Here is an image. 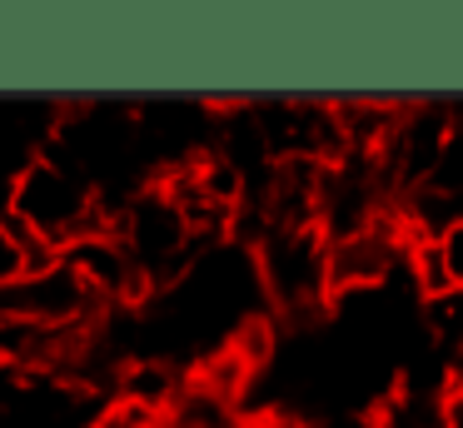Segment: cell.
Returning a JSON list of instances; mask_svg holds the SVG:
<instances>
[{
	"label": "cell",
	"instance_id": "3957f363",
	"mask_svg": "<svg viewBox=\"0 0 463 428\" xmlns=\"http://www.w3.org/2000/svg\"><path fill=\"white\" fill-rule=\"evenodd\" d=\"M453 115H458V100H403L399 125H393V135L379 149V169L399 199L433 179L439 155L449 145Z\"/></svg>",
	"mask_w": 463,
	"mask_h": 428
},
{
	"label": "cell",
	"instance_id": "277c9868",
	"mask_svg": "<svg viewBox=\"0 0 463 428\" xmlns=\"http://www.w3.org/2000/svg\"><path fill=\"white\" fill-rule=\"evenodd\" d=\"M423 328L443 344V354L463 348V289H443L439 299H423Z\"/></svg>",
	"mask_w": 463,
	"mask_h": 428
},
{
	"label": "cell",
	"instance_id": "8992f818",
	"mask_svg": "<svg viewBox=\"0 0 463 428\" xmlns=\"http://www.w3.org/2000/svg\"><path fill=\"white\" fill-rule=\"evenodd\" d=\"M439 239V254H443V274H449V289H463V219L449 224Z\"/></svg>",
	"mask_w": 463,
	"mask_h": 428
},
{
	"label": "cell",
	"instance_id": "52a82bcc",
	"mask_svg": "<svg viewBox=\"0 0 463 428\" xmlns=\"http://www.w3.org/2000/svg\"><path fill=\"white\" fill-rule=\"evenodd\" d=\"M25 274V259H21V244H15L5 229H0V284H11V279Z\"/></svg>",
	"mask_w": 463,
	"mask_h": 428
},
{
	"label": "cell",
	"instance_id": "ba28073f",
	"mask_svg": "<svg viewBox=\"0 0 463 428\" xmlns=\"http://www.w3.org/2000/svg\"><path fill=\"white\" fill-rule=\"evenodd\" d=\"M439 414H443V428H463V394H443Z\"/></svg>",
	"mask_w": 463,
	"mask_h": 428
},
{
	"label": "cell",
	"instance_id": "6da1fadb",
	"mask_svg": "<svg viewBox=\"0 0 463 428\" xmlns=\"http://www.w3.org/2000/svg\"><path fill=\"white\" fill-rule=\"evenodd\" d=\"M324 234L319 229H274L264 224L250 244L254 284L264 294V309L289 324H319L334 314L329 274H324Z\"/></svg>",
	"mask_w": 463,
	"mask_h": 428
},
{
	"label": "cell",
	"instance_id": "5b68a950",
	"mask_svg": "<svg viewBox=\"0 0 463 428\" xmlns=\"http://www.w3.org/2000/svg\"><path fill=\"white\" fill-rule=\"evenodd\" d=\"M155 423H160V414H150V408H135V404H125V398L105 404L100 414L90 418V428H155Z\"/></svg>",
	"mask_w": 463,
	"mask_h": 428
},
{
	"label": "cell",
	"instance_id": "7a4b0ae2",
	"mask_svg": "<svg viewBox=\"0 0 463 428\" xmlns=\"http://www.w3.org/2000/svg\"><path fill=\"white\" fill-rule=\"evenodd\" d=\"M5 209L31 229L41 244H51L55 254L75 244L80 234H95V229H110L100 214V199L85 179H75L71 169H61L55 159L35 155L21 175L5 189Z\"/></svg>",
	"mask_w": 463,
	"mask_h": 428
}]
</instances>
